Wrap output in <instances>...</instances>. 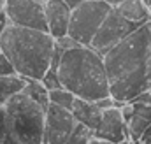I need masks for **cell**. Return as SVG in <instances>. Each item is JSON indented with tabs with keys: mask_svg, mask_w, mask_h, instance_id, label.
Here are the masks:
<instances>
[{
	"mask_svg": "<svg viewBox=\"0 0 151 144\" xmlns=\"http://www.w3.org/2000/svg\"><path fill=\"white\" fill-rule=\"evenodd\" d=\"M4 7H5V0H0V34H2V30L5 28V25L9 23V21H7V16H5Z\"/></svg>",
	"mask_w": 151,
	"mask_h": 144,
	"instance_id": "44dd1931",
	"label": "cell"
},
{
	"mask_svg": "<svg viewBox=\"0 0 151 144\" xmlns=\"http://www.w3.org/2000/svg\"><path fill=\"white\" fill-rule=\"evenodd\" d=\"M132 102H142V104H150L151 106V88L146 90V91H142L141 95H137Z\"/></svg>",
	"mask_w": 151,
	"mask_h": 144,
	"instance_id": "ffe728a7",
	"label": "cell"
},
{
	"mask_svg": "<svg viewBox=\"0 0 151 144\" xmlns=\"http://www.w3.org/2000/svg\"><path fill=\"white\" fill-rule=\"evenodd\" d=\"M7 123L18 144H44V118L42 107L25 91L16 93L5 104Z\"/></svg>",
	"mask_w": 151,
	"mask_h": 144,
	"instance_id": "277c9868",
	"label": "cell"
},
{
	"mask_svg": "<svg viewBox=\"0 0 151 144\" xmlns=\"http://www.w3.org/2000/svg\"><path fill=\"white\" fill-rule=\"evenodd\" d=\"M47 99H49V104H55L58 107H63V109L70 111L76 95L72 91H69L67 88H63V86H56V88L47 90Z\"/></svg>",
	"mask_w": 151,
	"mask_h": 144,
	"instance_id": "9a60e30c",
	"label": "cell"
},
{
	"mask_svg": "<svg viewBox=\"0 0 151 144\" xmlns=\"http://www.w3.org/2000/svg\"><path fill=\"white\" fill-rule=\"evenodd\" d=\"M93 137L106 139V141H111L114 144L121 143L125 139H130L128 127H127V121L123 118L119 106H113V107L102 111V118H100L99 127L93 130Z\"/></svg>",
	"mask_w": 151,
	"mask_h": 144,
	"instance_id": "9c48e42d",
	"label": "cell"
},
{
	"mask_svg": "<svg viewBox=\"0 0 151 144\" xmlns=\"http://www.w3.org/2000/svg\"><path fill=\"white\" fill-rule=\"evenodd\" d=\"M56 74L60 84L79 99L97 100L111 95L104 58L90 46L79 44L63 51Z\"/></svg>",
	"mask_w": 151,
	"mask_h": 144,
	"instance_id": "3957f363",
	"label": "cell"
},
{
	"mask_svg": "<svg viewBox=\"0 0 151 144\" xmlns=\"http://www.w3.org/2000/svg\"><path fill=\"white\" fill-rule=\"evenodd\" d=\"M144 143H146V144H151V135L148 137V139H146V141H144Z\"/></svg>",
	"mask_w": 151,
	"mask_h": 144,
	"instance_id": "83f0119b",
	"label": "cell"
},
{
	"mask_svg": "<svg viewBox=\"0 0 151 144\" xmlns=\"http://www.w3.org/2000/svg\"><path fill=\"white\" fill-rule=\"evenodd\" d=\"M114 9L123 18H127V19L137 23V25H142V23H146V21L151 19L150 9L146 7V4L142 0H125L121 4H118Z\"/></svg>",
	"mask_w": 151,
	"mask_h": 144,
	"instance_id": "4fadbf2b",
	"label": "cell"
},
{
	"mask_svg": "<svg viewBox=\"0 0 151 144\" xmlns=\"http://www.w3.org/2000/svg\"><path fill=\"white\" fill-rule=\"evenodd\" d=\"M88 144H114L111 141H106V139H99V137H91Z\"/></svg>",
	"mask_w": 151,
	"mask_h": 144,
	"instance_id": "7402d4cb",
	"label": "cell"
},
{
	"mask_svg": "<svg viewBox=\"0 0 151 144\" xmlns=\"http://www.w3.org/2000/svg\"><path fill=\"white\" fill-rule=\"evenodd\" d=\"M37 2H40V4H46V2H47V0H37Z\"/></svg>",
	"mask_w": 151,
	"mask_h": 144,
	"instance_id": "f1b7e54d",
	"label": "cell"
},
{
	"mask_svg": "<svg viewBox=\"0 0 151 144\" xmlns=\"http://www.w3.org/2000/svg\"><path fill=\"white\" fill-rule=\"evenodd\" d=\"M137 27H141V25H137V23L123 18L113 7L109 11V14L104 18V21L100 23V27H99L95 37L91 39L90 48H93L97 53L104 55L111 48H114L119 40H123L128 34H132Z\"/></svg>",
	"mask_w": 151,
	"mask_h": 144,
	"instance_id": "8992f818",
	"label": "cell"
},
{
	"mask_svg": "<svg viewBox=\"0 0 151 144\" xmlns=\"http://www.w3.org/2000/svg\"><path fill=\"white\" fill-rule=\"evenodd\" d=\"M109 93L123 106L151 88V19L102 55Z\"/></svg>",
	"mask_w": 151,
	"mask_h": 144,
	"instance_id": "6da1fadb",
	"label": "cell"
},
{
	"mask_svg": "<svg viewBox=\"0 0 151 144\" xmlns=\"http://www.w3.org/2000/svg\"><path fill=\"white\" fill-rule=\"evenodd\" d=\"M121 112L128 127V137L141 139L142 132L151 123V106L142 102H127L121 106Z\"/></svg>",
	"mask_w": 151,
	"mask_h": 144,
	"instance_id": "8fae6325",
	"label": "cell"
},
{
	"mask_svg": "<svg viewBox=\"0 0 151 144\" xmlns=\"http://www.w3.org/2000/svg\"><path fill=\"white\" fill-rule=\"evenodd\" d=\"M111 9L113 7L106 0H84L72 9L67 35H70L81 46H90L100 23Z\"/></svg>",
	"mask_w": 151,
	"mask_h": 144,
	"instance_id": "5b68a950",
	"label": "cell"
},
{
	"mask_svg": "<svg viewBox=\"0 0 151 144\" xmlns=\"http://www.w3.org/2000/svg\"><path fill=\"white\" fill-rule=\"evenodd\" d=\"M130 143L132 144H146L144 141H141V139H130Z\"/></svg>",
	"mask_w": 151,
	"mask_h": 144,
	"instance_id": "d4e9b609",
	"label": "cell"
},
{
	"mask_svg": "<svg viewBox=\"0 0 151 144\" xmlns=\"http://www.w3.org/2000/svg\"><path fill=\"white\" fill-rule=\"evenodd\" d=\"M72 9L63 0H47L44 4V16L47 25V34L53 39L67 35Z\"/></svg>",
	"mask_w": 151,
	"mask_h": 144,
	"instance_id": "30bf717a",
	"label": "cell"
},
{
	"mask_svg": "<svg viewBox=\"0 0 151 144\" xmlns=\"http://www.w3.org/2000/svg\"><path fill=\"white\" fill-rule=\"evenodd\" d=\"M106 2H107L111 7H116L118 4H121V2H125V0H106Z\"/></svg>",
	"mask_w": 151,
	"mask_h": 144,
	"instance_id": "cb8c5ba5",
	"label": "cell"
},
{
	"mask_svg": "<svg viewBox=\"0 0 151 144\" xmlns=\"http://www.w3.org/2000/svg\"><path fill=\"white\" fill-rule=\"evenodd\" d=\"M25 84H27V79L16 72L0 76V104H5L11 97L23 91Z\"/></svg>",
	"mask_w": 151,
	"mask_h": 144,
	"instance_id": "5bb4252c",
	"label": "cell"
},
{
	"mask_svg": "<svg viewBox=\"0 0 151 144\" xmlns=\"http://www.w3.org/2000/svg\"><path fill=\"white\" fill-rule=\"evenodd\" d=\"M0 48L16 74L40 81L51 65L55 39L44 30L7 23L0 34Z\"/></svg>",
	"mask_w": 151,
	"mask_h": 144,
	"instance_id": "7a4b0ae2",
	"label": "cell"
},
{
	"mask_svg": "<svg viewBox=\"0 0 151 144\" xmlns=\"http://www.w3.org/2000/svg\"><path fill=\"white\" fill-rule=\"evenodd\" d=\"M76 123L77 121L69 109L49 104L44 118V144H65Z\"/></svg>",
	"mask_w": 151,
	"mask_h": 144,
	"instance_id": "ba28073f",
	"label": "cell"
},
{
	"mask_svg": "<svg viewBox=\"0 0 151 144\" xmlns=\"http://www.w3.org/2000/svg\"><path fill=\"white\" fill-rule=\"evenodd\" d=\"M70 112L77 123H83L91 130H95L99 127L100 118H102V109L95 104V100H86V99H79V97L74 99Z\"/></svg>",
	"mask_w": 151,
	"mask_h": 144,
	"instance_id": "7c38bea8",
	"label": "cell"
},
{
	"mask_svg": "<svg viewBox=\"0 0 151 144\" xmlns=\"http://www.w3.org/2000/svg\"><path fill=\"white\" fill-rule=\"evenodd\" d=\"M23 91H25L28 97H32L35 102H39L42 107H47V106H49L47 88L44 86L42 81H37V79H27V84H25Z\"/></svg>",
	"mask_w": 151,
	"mask_h": 144,
	"instance_id": "2e32d148",
	"label": "cell"
},
{
	"mask_svg": "<svg viewBox=\"0 0 151 144\" xmlns=\"http://www.w3.org/2000/svg\"><path fill=\"white\" fill-rule=\"evenodd\" d=\"M118 144H132V143H130V139H125V141H121V143H118Z\"/></svg>",
	"mask_w": 151,
	"mask_h": 144,
	"instance_id": "4316f807",
	"label": "cell"
},
{
	"mask_svg": "<svg viewBox=\"0 0 151 144\" xmlns=\"http://www.w3.org/2000/svg\"><path fill=\"white\" fill-rule=\"evenodd\" d=\"M142 2H144V4H146V7H148V9H150V12H151V0H142Z\"/></svg>",
	"mask_w": 151,
	"mask_h": 144,
	"instance_id": "484cf974",
	"label": "cell"
},
{
	"mask_svg": "<svg viewBox=\"0 0 151 144\" xmlns=\"http://www.w3.org/2000/svg\"><path fill=\"white\" fill-rule=\"evenodd\" d=\"M63 2H65L70 9H74V7H77V5H79V4H83L84 0H63Z\"/></svg>",
	"mask_w": 151,
	"mask_h": 144,
	"instance_id": "603a6c76",
	"label": "cell"
},
{
	"mask_svg": "<svg viewBox=\"0 0 151 144\" xmlns=\"http://www.w3.org/2000/svg\"><path fill=\"white\" fill-rule=\"evenodd\" d=\"M4 74H14V67H12V63L7 60V56L2 53V55H0V76H4Z\"/></svg>",
	"mask_w": 151,
	"mask_h": 144,
	"instance_id": "d6986e66",
	"label": "cell"
},
{
	"mask_svg": "<svg viewBox=\"0 0 151 144\" xmlns=\"http://www.w3.org/2000/svg\"><path fill=\"white\" fill-rule=\"evenodd\" d=\"M0 144H18L12 137L7 123V114H5V106L0 104Z\"/></svg>",
	"mask_w": 151,
	"mask_h": 144,
	"instance_id": "ac0fdd59",
	"label": "cell"
},
{
	"mask_svg": "<svg viewBox=\"0 0 151 144\" xmlns=\"http://www.w3.org/2000/svg\"><path fill=\"white\" fill-rule=\"evenodd\" d=\"M0 55H2V48H0Z\"/></svg>",
	"mask_w": 151,
	"mask_h": 144,
	"instance_id": "f546056e",
	"label": "cell"
},
{
	"mask_svg": "<svg viewBox=\"0 0 151 144\" xmlns=\"http://www.w3.org/2000/svg\"><path fill=\"white\" fill-rule=\"evenodd\" d=\"M4 11L11 25L47 32L44 4L37 0H5Z\"/></svg>",
	"mask_w": 151,
	"mask_h": 144,
	"instance_id": "52a82bcc",
	"label": "cell"
},
{
	"mask_svg": "<svg viewBox=\"0 0 151 144\" xmlns=\"http://www.w3.org/2000/svg\"><path fill=\"white\" fill-rule=\"evenodd\" d=\"M91 137H93V130L91 128H88L83 123H76V127L72 128L70 135L67 137L65 144H88Z\"/></svg>",
	"mask_w": 151,
	"mask_h": 144,
	"instance_id": "e0dca14e",
	"label": "cell"
}]
</instances>
